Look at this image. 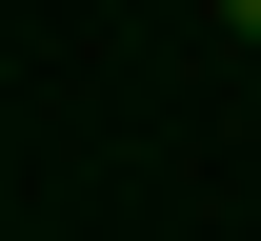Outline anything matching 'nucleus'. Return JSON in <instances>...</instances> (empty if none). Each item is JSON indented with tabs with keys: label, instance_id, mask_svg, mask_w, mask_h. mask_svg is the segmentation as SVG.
<instances>
[{
	"label": "nucleus",
	"instance_id": "1",
	"mask_svg": "<svg viewBox=\"0 0 261 241\" xmlns=\"http://www.w3.org/2000/svg\"><path fill=\"white\" fill-rule=\"evenodd\" d=\"M241 20H261V0H241Z\"/></svg>",
	"mask_w": 261,
	"mask_h": 241
}]
</instances>
